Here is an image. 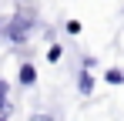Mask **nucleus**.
Masks as SVG:
<instances>
[{"label": "nucleus", "instance_id": "7ed1b4c3", "mask_svg": "<svg viewBox=\"0 0 124 121\" xmlns=\"http://www.w3.org/2000/svg\"><path fill=\"white\" fill-rule=\"evenodd\" d=\"M104 78H107V84H124V71H117V67H114V71H107Z\"/></svg>", "mask_w": 124, "mask_h": 121}, {"label": "nucleus", "instance_id": "423d86ee", "mask_svg": "<svg viewBox=\"0 0 124 121\" xmlns=\"http://www.w3.org/2000/svg\"><path fill=\"white\" fill-rule=\"evenodd\" d=\"M30 121H50V118H47V114H34Z\"/></svg>", "mask_w": 124, "mask_h": 121}, {"label": "nucleus", "instance_id": "f03ea898", "mask_svg": "<svg viewBox=\"0 0 124 121\" xmlns=\"http://www.w3.org/2000/svg\"><path fill=\"white\" fill-rule=\"evenodd\" d=\"M34 81H37V71H34L30 64H23V67H20V84H23V87H30Z\"/></svg>", "mask_w": 124, "mask_h": 121}, {"label": "nucleus", "instance_id": "0eeeda50", "mask_svg": "<svg viewBox=\"0 0 124 121\" xmlns=\"http://www.w3.org/2000/svg\"><path fill=\"white\" fill-rule=\"evenodd\" d=\"M0 121H7V118H0Z\"/></svg>", "mask_w": 124, "mask_h": 121}, {"label": "nucleus", "instance_id": "f257e3e1", "mask_svg": "<svg viewBox=\"0 0 124 121\" xmlns=\"http://www.w3.org/2000/svg\"><path fill=\"white\" fill-rule=\"evenodd\" d=\"M30 27H34V17L30 14H17V17L10 20V27H7V37L14 40V44H23V37L30 34Z\"/></svg>", "mask_w": 124, "mask_h": 121}, {"label": "nucleus", "instance_id": "39448f33", "mask_svg": "<svg viewBox=\"0 0 124 121\" xmlns=\"http://www.w3.org/2000/svg\"><path fill=\"white\" fill-rule=\"evenodd\" d=\"M0 108H7V81L0 78Z\"/></svg>", "mask_w": 124, "mask_h": 121}, {"label": "nucleus", "instance_id": "20e7f679", "mask_svg": "<svg viewBox=\"0 0 124 121\" xmlns=\"http://www.w3.org/2000/svg\"><path fill=\"white\" fill-rule=\"evenodd\" d=\"M77 87H81V94H91V87H94V81H91V74H81V81H77Z\"/></svg>", "mask_w": 124, "mask_h": 121}]
</instances>
